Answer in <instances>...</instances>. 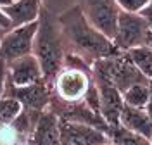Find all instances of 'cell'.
<instances>
[{
	"instance_id": "obj_1",
	"label": "cell",
	"mask_w": 152,
	"mask_h": 145,
	"mask_svg": "<svg viewBox=\"0 0 152 145\" xmlns=\"http://www.w3.org/2000/svg\"><path fill=\"white\" fill-rule=\"evenodd\" d=\"M57 17H59V24L62 29L66 52L81 55L90 64H94V60L97 59L116 55L123 52L114 45L113 40L107 38L102 31H99L86 19V16L83 14V10L78 4Z\"/></svg>"
},
{
	"instance_id": "obj_2",
	"label": "cell",
	"mask_w": 152,
	"mask_h": 145,
	"mask_svg": "<svg viewBox=\"0 0 152 145\" xmlns=\"http://www.w3.org/2000/svg\"><path fill=\"white\" fill-rule=\"evenodd\" d=\"M33 54L43 71V79L47 83H54V78L62 69L66 43L62 36V29L59 24V17L45 7H42L38 16V29L33 42Z\"/></svg>"
},
{
	"instance_id": "obj_3",
	"label": "cell",
	"mask_w": 152,
	"mask_h": 145,
	"mask_svg": "<svg viewBox=\"0 0 152 145\" xmlns=\"http://www.w3.org/2000/svg\"><path fill=\"white\" fill-rule=\"evenodd\" d=\"M92 79L113 83L121 92L128 90L132 85H137V83H151V78H147L133 64L126 52H119L116 55L94 60Z\"/></svg>"
},
{
	"instance_id": "obj_4",
	"label": "cell",
	"mask_w": 152,
	"mask_h": 145,
	"mask_svg": "<svg viewBox=\"0 0 152 145\" xmlns=\"http://www.w3.org/2000/svg\"><path fill=\"white\" fill-rule=\"evenodd\" d=\"M78 5L95 28L102 31L107 38L114 40L118 17L121 12L116 0H78Z\"/></svg>"
},
{
	"instance_id": "obj_5",
	"label": "cell",
	"mask_w": 152,
	"mask_h": 145,
	"mask_svg": "<svg viewBox=\"0 0 152 145\" xmlns=\"http://www.w3.org/2000/svg\"><path fill=\"white\" fill-rule=\"evenodd\" d=\"M37 29L38 21H33L5 31V35L0 40V59L10 62L18 57L33 54V42H35Z\"/></svg>"
},
{
	"instance_id": "obj_6",
	"label": "cell",
	"mask_w": 152,
	"mask_h": 145,
	"mask_svg": "<svg viewBox=\"0 0 152 145\" xmlns=\"http://www.w3.org/2000/svg\"><path fill=\"white\" fill-rule=\"evenodd\" d=\"M92 83V74L73 68H62L52 83V93L66 102H80Z\"/></svg>"
},
{
	"instance_id": "obj_7",
	"label": "cell",
	"mask_w": 152,
	"mask_h": 145,
	"mask_svg": "<svg viewBox=\"0 0 152 145\" xmlns=\"http://www.w3.org/2000/svg\"><path fill=\"white\" fill-rule=\"evenodd\" d=\"M151 28L140 12H126L121 10L118 17L116 35H114V45L119 50H128L132 47L142 45L145 40V33Z\"/></svg>"
},
{
	"instance_id": "obj_8",
	"label": "cell",
	"mask_w": 152,
	"mask_h": 145,
	"mask_svg": "<svg viewBox=\"0 0 152 145\" xmlns=\"http://www.w3.org/2000/svg\"><path fill=\"white\" fill-rule=\"evenodd\" d=\"M4 95L18 98L24 109L45 111V109H48L50 98H52V85L47 83L45 79H42V81L31 83V85L16 87L7 79V87H5V93Z\"/></svg>"
},
{
	"instance_id": "obj_9",
	"label": "cell",
	"mask_w": 152,
	"mask_h": 145,
	"mask_svg": "<svg viewBox=\"0 0 152 145\" xmlns=\"http://www.w3.org/2000/svg\"><path fill=\"white\" fill-rule=\"evenodd\" d=\"M61 145H102L111 142L105 131L75 121H59Z\"/></svg>"
},
{
	"instance_id": "obj_10",
	"label": "cell",
	"mask_w": 152,
	"mask_h": 145,
	"mask_svg": "<svg viewBox=\"0 0 152 145\" xmlns=\"http://www.w3.org/2000/svg\"><path fill=\"white\" fill-rule=\"evenodd\" d=\"M7 66H9V81L16 87H24L43 79V71L35 54L14 59L7 62Z\"/></svg>"
},
{
	"instance_id": "obj_11",
	"label": "cell",
	"mask_w": 152,
	"mask_h": 145,
	"mask_svg": "<svg viewBox=\"0 0 152 145\" xmlns=\"http://www.w3.org/2000/svg\"><path fill=\"white\" fill-rule=\"evenodd\" d=\"M95 81V79H94ZM100 93V114L107 121V125H118L119 123V114L124 107L123 92L118 90L113 83L107 81H95Z\"/></svg>"
},
{
	"instance_id": "obj_12",
	"label": "cell",
	"mask_w": 152,
	"mask_h": 145,
	"mask_svg": "<svg viewBox=\"0 0 152 145\" xmlns=\"http://www.w3.org/2000/svg\"><path fill=\"white\" fill-rule=\"evenodd\" d=\"M28 140L31 145H61L59 117L50 109H45L40 112L37 126Z\"/></svg>"
},
{
	"instance_id": "obj_13",
	"label": "cell",
	"mask_w": 152,
	"mask_h": 145,
	"mask_svg": "<svg viewBox=\"0 0 152 145\" xmlns=\"http://www.w3.org/2000/svg\"><path fill=\"white\" fill-rule=\"evenodd\" d=\"M119 125L149 140L152 138V119L149 117L147 111L142 107H133L124 104L123 111L119 114Z\"/></svg>"
},
{
	"instance_id": "obj_14",
	"label": "cell",
	"mask_w": 152,
	"mask_h": 145,
	"mask_svg": "<svg viewBox=\"0 0 152 145\" xmlns=\"http://www.w3.org/2000/svg\"><path fill=\"white\" fill-rule=\"evenodd\" d=\"M42 7H43L42 0H14L10 5L2 7V9L9 16L12 28H16V26H21V24L38 21Z\"/></svg>"
},
{
	"instance_id": "obj_15",
	"label": "cell",
	"mask_w": 152,
	"mask_h": 145,
	"mask_svg": "<svg viewBox=\"0 0 152 145\" xmlns=\"http://www.w3.org/2000/svg\"><path fill=\"white\" fill-rule=\"evenodd\" d=\"M107 136L116 145H151V140L149 138H145V136L138 135V133H133L130 130H126L119 123L109 126Z\"/></svg>"
},
{
	"instance_id": "obj_16",
	"label": "cell",
	"mask_w": 152,
	"mask_h": 145,
	"mask_svg": "<svg viewBox=\"0 0 152 145\" xmlns=\"http://www.w3.org/2000/svg\"><path fill=\"white\" fill-rule=\"evenodd\" d=\"M128 54V57L137 68L142 71L147 78L152 76V48H149L147 45H137L128 50H124Z\"/></svg>"
},
{
	"instance_id": "obj_17",
	"label": "cell",
	"mask_w": 152,
	"mask_h": 145,
	"mask_svg": "<svg viewBox=\"0 0 152 145\" xmlns=\"http://www.w3.org/2000/svg\"><path fill=\"white\" fill-rule=\"evenodd\" d=\"M149 97H151V83H137L123 92V98L126 106L142 107V109H145Z\"/></svg>"
},
{
	"instance_id": "obj_18",
	"label": "cell",
	"mask_w": 152,
	"mask_h": 145,
	"mask_svg": "<svg viewBox=\"0 0 152 145\" xmlns=\"http://www.w3.org/2000/svg\"><path fill=\"white\" fill-rule=\"evenodd\" d=\"M21 111H23V106L18 98L9 95L0 97V125H10Z\"/></svg>"
},
{
	"instance_id": "obj_19",
	"label": "cell",
	"mask_w": 152,
	"mask_h": 145,
	"mask_svg": "<svg viewBox=\"0 0 152 145\" xmlns=\"http://www.w3.org/2000/svg\"><path fill=\"white\" fill-rule=\"evenodd\" d=\"M28 138L21 135L18 130L10 125H0V145H19L26 142Z\"/></svg>"
},
{
	"instance_id": "obj_20",
	"label": "cell",
	"mask_w": 152,
	"mask_h": 145,
	"mask_svg": "<svg viewBox=\"0 0 152 145\" xmlns=\"http://www.w3.org/2000/svg\"><path fill=\"white\" fill-rule=\"evenodd\" d=\"M119 9L126 12H142V9L149 4V0H116Z\"/></svg>"
},
{
	"instance_id": "obj_21",
	"label": "cell",
	"mask_w": 152,
	"mask_h": 145,
	"mask_svg": "<svg viewBox=\"0 0 152 145\" xmlns=\"http://www.w3.org/2000/svg\"><path fill=\"white\" fill-rule=\"evenodd\" d=\"M7 79H9V66L4 59H0V97L5 93Z\"/></svg>"
},
{
	"instance_id": "obj_22",
	"label": "cell",
	"mask_w": 152,
	"mask_h": 145,
	"mask_svg": "<svg viewBox=\"0 0 152 145\" xmlns=\"http://www.w3.org/2000/svg\"><path fill=\"white\" fill-rule=\"evenodd\" d=\"M0 29H5V31H9L12 29V23H10L9 16L5 14V10L0 7Z\"/></svg>"
},
{
	"instance_id": "obj_23",
	"label": "cell",
	"mask_w": 152,
	"mask_h": 145,
	"mask_svg": "<svg viewBox=\"0 0 152 145\" xmlns=\"http://www.w3.org/2000/svg\"><path fill=\"white\" fill-rule=\"evenodd\" d=\"M140 14L145 17V21L149 23V26L152 28V0H149V4H147V5L142 9V12H140Z\"/></svg>"
},
{
	"instance_id": "obj_24",
	"label": "cell",
	"mask_w": 152,
	"mask_h": 145,
	"mask_svg": "<svg viewBox=\"0 0 152 145\" xmlns=\"http://www.w3.org/2000/svg\"><path fill=\"white\" fill-rule=\"evenodd\" d=\"M143 45H147L149 48H152V28L147 29V33H145V40H143Z\"/></svg>"
},
{
	"instance_id": "obj_25",
	"label": "cell",
	"mask_w": 152,
	"mask_h": 145,
	"mask_svg": "<svg viewBox=\"0 0 152 145\" xmlns=\"http://www.w3.org/2000/svg\"><path fill=\"white\" fill-rule=\"evenodd\" d=\"M145 111H147L149 117L152 119V81H151V97H149V102H147V106H145Z\"/></svg>"
},
{
	"instance_id": "obj_26",
	"label": "cell",
	"mask_w": 152,
	"mask_h": 145,
	"mask_svg": "<svg viewBox=\"0 0 152 145\" xmlns=\"http://www.w3.org/2000/svg\"><path fill=\"white\" fill-rule=\"evenodd\" d=\"M14 0H0V7H7V5H10Z\"/></svg>"
},
{
	"instance_id": "obj_27",
	"label": "cell",
	"mask_w": 152,
	"mask_h": 145,
	"mask_svg": "<svg viewBox=\"0 0 152 145\" xmlns=\"http://www.w3.org/2000/svg\"><path fill=\"white\" fill-rule=\"evenodd\" d=\"M5 35V29H0V40H2V36Z\"/></svg>"
},
{
	"instance_id": "obj_28",
	"label": "cell",
	"mask_w": 152,
	"mask_h": 145,
	"mask_svg": "<svg viewBox=\"0 0 152 145\" xmlns=\"http://www.w3.org/2000/svg\"><path fill=\"white\" fill-rule=\"evenodd\" d=\"M102 145H116V144H113V142H107V144H102Z\"/></svg>"
},
{
	"instance_id": "obj_29",
	"label": "cell",
	"mask_w": 152,
	"mask_h": 145,
	"mask_svg": "<svg viewBox=\"0 0 152 145\" xmlns=\"http://www.w3.org/2000/svg\"><path fill=\"white\" fill-rule=\"evenodd\" d=\"M151 145H152V138H151Z\"/></svg>"
},
{
	"instance_id": "obj_30",
	"label": "cell",
	"mask_w": 152,
	"mask_h": 145,
	"mask_svg": "<svg viewBox=\"0 0 152 145\" xmlns=\"http://www.w3.org/2000/svg\"><path fill=\"white\" fill-rule=\"evenodd\" d=\"M151 81H152V76H151Z\"/></svg>"
}]
</instances>
